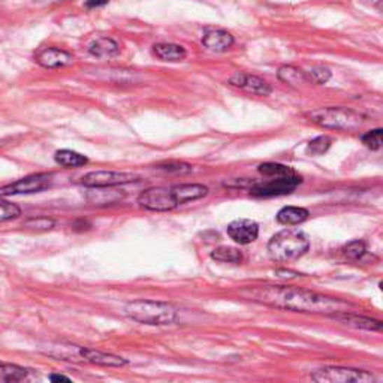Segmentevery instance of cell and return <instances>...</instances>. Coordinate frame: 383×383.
Returning a JSON list of instances; mask_svg holds the SVG:
<instances>
[{
  "mask_svg": "<svg viewBox=\"0 0 383 383\" xmlns=\"http://www.w3.org/2000/svg\"><path fill=\"white\" fill-rule=\"evenodd\" d=\"M229 84L238 87V89H243L251 95H259V96H270L272 93V87L265 80L259 78L256 75L237 72L231 76Z\"/></svg>",
  "mask_w": 383,
  "mask_h": 383,
  "instance_id": "obj_12",
  "label": "cell"
},
{
  "mask_svg": "<svg viewBox=\"0 0 383 383\" xmlns=\"http://www.w3.org/2000/svg\"><path fill=\"white\" fill-rule=\"evenodd\" d=\"M305 117H307L312 123L323 129L343 130V132L356 130L365 122V117L363 114H359L355 109L344 106L317 108L305 114Z\"/></svg>",
  "mask_w": 383,
  "mask_h": 383,
  "instance_id": "obj_5",
  "label": "cell"
},
{
  "mask_svg": "<svg viewBox=\"0 0 383 383\" xmlns=\"http://www.w3.org/2000/svg\"><path fill=\"white\" fill-rule=\"evenodd\" d=\"M50 380H51V382H71L69 377L63 376V375H51V376H50Z\"/></svg>",
  "mask_w": 383,
  "mask_h": 383,
  "instance_id": "obj_33",
  "label": "cell"
},
{
  "mask_svg": "<svg viewBox=\"0 0 383 383\" xmlns=\"http://www.w3.org/2000/svg\"><path fill=\"white\" fill-rule=\"evenodd\" d=\"M30 370L15 364H0V376L6 382H21L27 379Z\"/></svg>",
  "mask_w": 383,
  "mask_h": 383,
  "instance_id": "obj_24",
  "label": "cell"
},
{
  "mask_svg": "<svg viewBox=\"0 0 383 383\" xmlns=\"http://www.w3.org/2000/svg\"><path fill=\"white\" fill-rule=\"evenodd\" d=\"M35 60L39 67L46 69H59V68L68 67V64H72L74 56L64 50H60L56 47H48L38 51Z\"/></svg>",
  "mask_w": 383,
  "mask_h": 383,
  "instance_id": "obj_11",
  "label": "cell"
},
{
  "mask_svg": "<svg viewBox=\"0 0 383 383\" xmlns=\"http://www.w3.org/2000/svg\"><path fill=\"white\" fill-rule=\"evenodd\" d=\"M310 379L319 383H370L377 380L375 375L368 373L365 370L334 365L322 367L313 371Z\"/></svg>",
  "mask_w": 383,
  "mask_h": 383,
  "instance_id": "obj_6",
  "label": "cell"
},
{
  "mask_svg": "<svg viewBox=\"0 0 383 383\" xmlns=\"http://www.w3.org/2000/svg\"><path fill=\"white\" fill-rule=\"evenodd\" d=\"M139 180V175L132 172L118 171H93L85 174L81 179V184L85 188H117V186L129 184Z\"/></svg>",
  "mask_w": 383,
  "mask_h": 383,
  "instance_id": "obj_8",
  "label": "cell"
},
{
  "mask_svg": "<svg viewBox=\"0 0 383 383\" xmlns=\"http://www.w3.org/2000/svg\"><path fill=\"white\" fill-rule=\"evenodd\" d=\"M310 249V239L300 229H283L272 235L268 243V253L277 262L300 259Z\"/></svg>",
  "mask_w": 383,
  "mask_h": 383,
  "instance_id": "obj_4",
  "label": "cell"
},
{
  "mask_svg": "<svg viewBox=\"0 0 383 383\" xmlns=\"http://www.w3.org/2000/svg\"><path fill=\"white\" fill-rule=\"evenodd\" d=\"M229 238L239 246H247L256 242L259 237V225L251 218H237L226 228Z\"/></svg>",
  "mask_w": 383,
  "mask_h": 383,
  "instance_id": "obj_10",
  "label": "cell"
},
{
  "mask_svg": "<svg viewBox=\"0 0 383 383\" xmlns=\"http://www.w3.org/2000/svg\"><path fill=\"white\" fill-rule=\"evenodd\" d=\"M20 216H21L20 207L0 196V223L14 221V218H17Z\"/></svg>",
  "mask_w": 383,
  "mask_h": 383,
  "instance_id": "obj_27",
  "label": "cell"
},
{
  "mask_svg": "<svg viewBox=\"0 0 383 383\" xmlns=\"http://www.w3.org/2000/svg\"><path fill=\"white\" fill-rule=\"evenodd\" d=\"M53 175L51 174H34L27 177L17 180L15 183L5 186L0 189V196H13V195H30L39 193L51 188Z\"/></svg>",
  "mask_w": 383,
  "mask_h": 383,
  "instance_id": "obj_9",
  "label": "cell"
},
{
  "mask_svg": "<svg viewBox=\"0 0 383 383\" xmlns=\"http://www.w3.org/2000/svg\"><path fill=\"white\" fill-rule=\"evenodd\" d=\"M343 255L350 259V260H358L363 258L365 255L367 251V247H365V243L363 242V239H354V242L347 243L344 247H343Z\"/></svg>",
  "mask_w": 383,
  "mask_h": 383,
  "instance_id": "obj_29",
  "label": "cell"
},
{
  "mask_svg": "<svg viewBox=\"0 0 383 383\" xmlns=\"http://www.w3.org/2000/svg\"><path fill=\"white\" fill-rule=\"evenodd\" d=\"M123 313L129 319L151 326L171 325L179 317V312L172 304L151 300L130 301L123 307Z\"/></svg>",
  "mask_w": 383,
  "mask_h": 383,
  "instance_id": "obj_3",
  "label": "cell"
},
{
  "mask_svg": "<svg viewBox=\"0 0 383 383\" xmlns=\"http://www.w3.org/2000/svg\"><path fill=\"white\" fill-rule=\"evenodd\" d=\"M38 2H41V4H46V5H51V4H60V2H68V0H38Z\"/></svg>",
  "mask_w": 383,
  "mask_h": 383,
  "instance_id": "obj_34",
  "label": "cell"
},
{
  "mask_svg": "<svg viewBox=\"0 0 383 383\" xmlns=\"http://www.w3.org/2000/svg\"><path fill=\"white\" fill-rule=\"evenodd\" d=\"M171 190H172L174 198H175V201H177L179 205L189 204V202H193V201L202 200V198H205V196L209 195V192H210L209 188H207V186H204V184H196V183L172 186Z\"/></svg>",
  "mask_w": 383,
  "mask_h": 383,
  "instance_id": "obj_16",
  "label": "cell"
},
{
  "mask_svg": "<svg viewBox=\"0 0 383 383\" xmlns=\"http://www.w3.org/2000/svg\"><path fill=\"white\" fill-rule=\"evenodd\" d=\"M277 76H279L280 81L286 83L289 85L309 84L307 78H305V71H301L295 67H288V64H284V67L279 68Z\"/></svg>",
  "mask_w": 383,
  "mask_h": 383,
  "instance_id": "obj_23",
  "label": "cell"
},
{
  "mask_svg": "<svg viewBox=\"0 0 383 383\" xmlns=\"http://www.w3.org/2000/svg\"><path fill=\"white\" fill-rule=\"evenodd\" d=\"M239 295L249 301L291 312L333 314L352 309L350 302L323 293L291 286H274V284L244 288Z\"/></svg>",
  "mask_w": 383,
  "mask_h": 383,
  "instance_id": "obj_1",
  "label": "cell"
},
{
  "mask_svg": "<svg viewBox=\"0 0 383 383\" xmlns=\"http://www.w3.org/2000/svg\"><path fill=\"white\" fill-rule=\"evenodd\" d=\"M309 216H310V213L307 209L289 205V207H283V209L277 213L276 218H277V222L281 225L295 226V225H300V223L307 221Z\"/></svg>",
  "mask_w": 383,
  "mask_h": 383,
  "instance_id": "obj_20",
  "label": "cell"
},
{
  "mask_svg": "<svg viewBox=\"0 0 383 383\" xmlns=\"http://www.w3.org/2000/svg\"><path fill=\"white\" fill-rule=\"evenodd\" d=\"M137 202L141 209L155 213L171 211L179 207L171 188H150L141 192Z\"/></svg>",
  "mask_w": 383,
  "mask_h": 383,
  "instance_id": "obj_7",
  "label": "cell"
},
{
  "mask_svg": "<svg viewBox=\"0 0 383 383\" xmlns=\"http://www.w3.org/2000/svg\"><path fill=\"white\" fill-rule=\"evenodd\" d=\"M361 141H363V144L367 148L377 151L382 148V144H383V130L380 127L368 130V132H365L363 137H361Z\"/></svg>",
  "mask_w": 383,
  "mask_h": 383,
  "instance_id": "obj_30",
  "label": "cell"
},
{
  "mask_svg": "<svg viewBox=\"0 0 383 383\" xmlns=\"http://www.w3.org/2000/svg\"><path fill=\"white\" fill-rule=\"evenodd\" d=\"M89 189L90 190L85 193V200L92 205H97V207L114 205L125 198V193L114 188H89Z\"/></svg>",
  "mask_w": 383,
  "mask_h": 383,
  "instance_id": "obj_17",
  "label": "cell"
},
{
  "mask_svg": "<svg viewBox=\"0 0 383 383\" xmlns=\"http://www.w3.org/2000/svg\"><path fill=\"white\" fill-rule=\"evenodd\" d=\"M264 180H243L242 188L255 198H272L292 193L302 183V177L291 167L267 162L258 167Z\"/></svg>",
  "mask_w": 383,
  "mask_h": 383,
  "instance_id": "obj_2",
  "label": "cell"
},
{
  "mask_svg": "<svg viewBox=\"0 0 383 383\" xmlns=\"http://www.w3.org/2000/svg\"><path fill=\"white\" fill-rule=\"evenodd\" d=\"M211 259L223 264H242L243 253L242 250L229 246H221L211 251Z\"/></svg>",
  "mask_w": 383,
  "mask_h": 383,
  "instance_id": "obj_22",
  "label": "cell"
},
{
  "mask_svg": "<svg viewBox=\"0 0 383 383\" xmlns=\"http://www.w3.org/2000/svg\"><path fill=\"white\" fill-rule=\"evenodd\" d=\"M78 359L85 361V363H90L95 365H101V367H125L127 365V359L113 355V354H106L101 352V350L90 349V347H78Z\"/></svg>",
  "mask_w": 383,
  "mask_h": 383,
  "instance_id": "obj_13",
  "label": "cell"
},
{
  "mask_svg": "<svg viewBox=\"0 0 383 383\" xmlns=\"http://www.w3.org/2000/svg\"><path fill=\"white\" fill-rule=\"evenodd\" d=\"M56 225V222L50 217L41 216V217H32L29 221L25 222L23 228H26L27 231H35V232H47L51 231V229Z\"/></svg>",
  "mask_w": 383,
  "mask_h": 383,
  "instance_id": "obj_26",
  "label": "cell"
},
{
  "mask_svg": "<svg viewBox=\"0 0 383 383\" xmlns=\"http://www.w3.org/2000/svg\"><path fill=\"white\" fill-rule=\"evenodd\" d=\"M158 169L163 171V172H168V174L183 175V174L192 172L193 168L189 165V163H184V162H163V163H159Z\"/></svg>",
  "mask_w": 383,
  "mask_h": 383,
  "instance_id": "obj_31",
  "label": "cell"
},
{
  "mask_svg": "<svg viewBox=\"0 0 383 383\" xmlns=\"http://www.w3.org/2000/svg\"><path fill=\"white\" fill-rule=\"evenodd\" d=\"M331 144H333V139L330 137H326V135L316 137L307 144L305 153H307V155H312V156H322L328 150H330Z\"/></svg>",
  "mask_w": 383,
  "mask_h": 383,
  "instance_id": "obj_25",
  "label": "cell"
},
{
  "mask_svg": "<svg viewBox=\"0 0 383 383\" xmlns=\"http://www.w3.org/2000/svg\"><path fill=\"white\" fill-rule=\"evenodd\" d=\"M305 78H307L309 84L322 85L326 84L331 78V71L325 67H314L305 72Z\"/></svg>",
  "mask_w": 383,
  "mask_h": 383,
  "instance_id": "obj_28",
  "label": "cell"
},
{
  "mask_svg": "<svg viewBox=\"0 0 383 383\" xmlns=\"http://www.w3.org/2000/svg\"><path fill=\"white\" fill-rule=\"evenodd\" d=\"M54 160H56L63 168H78L89 163V159H87L84 155H80V153L72 151V150H59L56 153V156H54Z\"/></svg>",
  "mask_w": 383,
  "mask_h": 383,
  "instance_id": "obj_21",
  "label": "cell"
},
{
  "mask_svg": "<svg viewBox=\"0 0 383 383\" xmlns=\"http://www.w3.org/2000/svg\"><path fill=\"white\" fill-rule=\"evenodd\" d=\"M108 4H109V0H87L85 6H87V8H90V9H93V8L105 6V5H108Z\"/></svg>",
  "mask_w": 383,
  "mask_h": 383,
  "instance_id": "obj_32",
  "label": "cell"
},
{
  "mask_svg": "<svg viewBox=\"0 0 383 383\" xmlns=\"http://www.w3.org/2000/svg\"><path fill=\"white\" fill-rule=\"evenodd\" d=\"M334 321L342 322L344 325L354 326L356 330H365V331H382V322L371 319V317L365 316H359L352 312H338L330 314Z\"/></svg>",
  "mask_w": 383,
  "mask_h": 383,
  "instance_id": "obj_15",
  "label": "cell"
},
{
  "mask_svg": "<svg viewBox=\"0 0 383 383\" xmlns=\"http://www.w3.org/2000/svg\"><path fill=\"white\" fill-rule=\"evenodd\" d=\"M153 51H155L156 57L163 62H181L188 56V51L184 50V47L172 42L156 43V46L153 47Z\"/></svg>",
  "mask_w": 383,
  "mask_h": 383,
  "instance_id": "obj_19",
  "label": "cell"
},
{
  "mask_svg": "<svg viewBox=\"0 0 383 383\" xmlns=\"http://www.w3.org/2000/svg\"><path fill=\"white\" fill-rule=\"evenodd\" d=\"M93 57L101 60L114 59L120 54V46L111 38H96L87 47Z\"/></svg>",
  "mask_w": 383,
  "mask_h": 383,
  "instance_id": "obj_18",
  "label": "cell"
},
{
  "mask_svg": "<svg viewBox=\"0 0 383 383\" xmlns=\"http://www.w3.org/2000/svg\"><path fill=\"white\" fill-rule=\"evenodd\" d=\"M234 36L223 29H210L202 36V46L213 53H225L234 46Z\"/></svg>",
  "mask_w": 383,
  "mask_h": 383,
  "instance_id": "obj_14",
  "label": "cell"
}]
</instances>
